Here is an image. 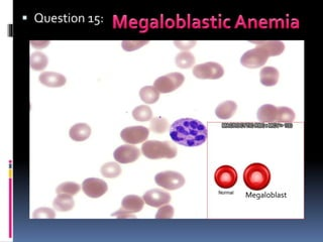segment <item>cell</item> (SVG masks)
Returning a JSON list of instances; mask_svg holds the SVG:
<instances>
[{"instance_id":"f1b7e54d","label":"cell","mask_w":323,"mask_h":242,"mask_svg":"<svg viewBox=\"0 0 323 242\" xmlns=\"http://www.w3.org/2000/svg\"><path fill=\"white\" fill-rule=\"evenodd\" d=\"M149 44V41H123L121 46L124 51L133 52Z\"/></svg>"},{"instance_id":"7c38bea8","label":"cell","mask_w":323,"mask_h":242,"mask_svg":"<svg viewBox=\"0 0 323 242\" xmlns=\"http://www.w3.org/2000/svg\"><path fill=\"white\" fill-rule=\"evenodd\" d=\"M143 199L147 205L155 208H160L161 206L170 203L171 195L161 189H153L146 192Z\"/></svg>"},{"instance_id":"d6a6232c","label":"cell","mask_w":323,"mask_h":242,"mask_svg":"<svg viewBox=\"0 0 323 242\" xmlns=\"http://www.w3.org/2000/svg\"><path fill=\"white\" fill-rule=\"evenodd\" d=\"M112 216H115L117 218H136L135 217V214H130L127 212H124L122 210H118L117 212L113 213Z\"/></svg>"},{"instance_id":"ffe728a7","label":"cell","mask_w":323,"mask_h":242,"mask_svg":"<svg viewBox=\"0 0 323 242\" xmlns=\"http://www.w3.org/2000/svg\"><path fill=\"white\" fill-rule=\"evenodd\" d=\"M237 104L234 101H225L219 104L215 109V114L220 119H229L236 112Z\"/></svg>"},{"instance_id":"d4e9b609","label":"cell","mask_w":323,"mask_h":242,"mask_svg":"<svg viewBox=\"0 0 323 242\" xmlns=\"http://www.w3.org/2000/svg\"><path fill=\"white\" fill-rule=\"evenodd\" d=\"M101 174L105 178L114 179L121 174V168L117 163H107L101 167Z\"/></svg>"},{"instance_id":"484cf974","label":"cell","mask_w":323,"mask_h":242,"mask_svg":"<svg viewBox=\"0 0 323 242\" xmlns=\"http://www.w3.org/2000/svg\"><path fill=\"white\" fill-rule=\"evenodd\" d=\"M295 119V113L291 108L288 107H278L277 112V120L276 122L290 123Z\"/></svg>"},{"instance_id":"603a6c76","label":"cell","mask_w":323,"mask_h":242,"mask_svg":"<svg viewBox=\"0 0 323 242\" xmlns=\"http://www.w3.org/2000/svg\"><path fill=\"white\" fill-rule=\"evenodd\" d=\"M48 57L41 52H36L31 56V67L35 71L44 70L48 66Z\"/></svg>"},{"instance_id":"4dcf8cb0","label":"cell","mask_w":323,"mask_h":242,"mask_svg":"<svg viewBox=\"0 0 323 242\" xmlns=\"http://www.w3.org/2000/svg\"><path fill=\"white\" fill-rule=\"evenodd\" d=\"M55 216H56V213L54 212V210L47 207L39 208L33 214V217L36 219L37 218H55Z\"/></svg>"},{"instance_id":"2e32d148","label":"cell","mask_w":323,"mask_h":242,"mask_svg":"<svg viewBox=\"0 0 323 242\" xmlns=\"http://www.w3.org/2000/svg\"><path fill=\"white\" fill-rule=\"evenodd\" d=\"M256 46L263 48L270 57L272 56H279L285 50V45L280 41H267V42H252Z\"/></svg>"},{"instance_id":"30bf717a","label":"cell","mask_w":323,"mask_h":242,"mask_svg":"<svg viewBox=\"0 0 323 242\" xmlns=\"http://www.w3.org/2000/svg\"><path fill=\"white\" fill-rule=\"evenodd\" d=\"M82 190L85 195L90 198H99L107 192L108 186L103 180L89 178L83 182Z\"/></svg>"},{"instance_id":"83f0119b","label":"cell","mask_w":323,"mask_h":242,"mask_svg":"<svg viewBox=\"0 0 323 242\" xmlns=\"http://www.w3.org/2000/svg\"><path fill=\"white\" fill-rule=\"evenodd\" d=\"M169 128V122L164 117H155L151 121V129L156 133H164Z\"/></svg>"},{"instance_id":"ac0fdd59","label":"cell","mask_w":323,"mask_h":242,"mask_svg":"<svg viewBox=\"0 0 323 242\" xmlns=\"http://www.w3.org/2000/svg\"><path fill=\"white\" fill-rule=\"evenodd\" d=\"M278 107L272 104H265L257 110V119L261 122H276Z\"/></svg>"},{"instance_id":"e0dca14e","label":"cell","mask_w":323,"mask_h":242,"mask_svg":"<svg viewBox=\"0 0 323 242\" xmlns=\"http://www.w3.org/2000/svg\"><path fill=\"white\" fill-rule=\"evenodd\" d=\"M260 78H261V83L264 86H267V87L275 86L279 81V71L273 67H265L261 71Z\"/></svg>"},{"instance_id":"277c9868","label":"cell","mask_w":323,"mask_h":242,"mask_svg":"<svg viewBox=\"0 0 323 242\" xmlns=\"http://www.w3.org/2000/svg\"><path fill=\"white\" fill-rule=\"evenodd\" d=\"M184 81V75H182L181 73L174 72L158 78L154 83V87L160 93H170L181 87Z\"/></svg>"},{"instance_id":"836d02e7","label":"cell","mask_w":323,"mask_h":242,"mask_svg":"<svg viewBox=\"0 0 323 242\" xmlns=\"http://www.w3.org/2000/svg\"><path fill=\"white\" fill-rule=\"evenodd\" d=\"M32 45L35 47V48H37V49H42V48H45L46 46H48V45H50V42H38V41H33L32 42Z\"/></svg>"},{"instance_id":"44dd1931","label":"cell","mask_w":323,"mask_h":242,"mask_svg":"<svg viewBox=\"0 0 323 242\" xmlns=\"http://www.w3.org/2000/svg\"><path fill=\"white\" fill-rule=\"evenodd\" d=\"M140 97L146 104H154L159 100L160 92L154 86H146L141 89Z\"/></svg>"},{"instance_id":"5bb4252c","label":"cell","mask_w":323,"mask_h":242,"mask_svg":"<svg viewBox=\"0 0 323 242\" xmlns=\"http://www.w3.org/2000/svg\"><path fill=\"white\" fill-rule=\"evenodd\" d=\"M39 81L47 87L58 88L64 86L67 82V79L65 76L56 72H44L40 75Z\"/></svg>"},{"instance_id":"52a82bcc","label":"cell","mask_w":323,"mask_h":242,"mask_svg":"<svg viewBox=\"0 0 323 242\" xmlns=\"http://www.w3.org/2000/svg\"><path fill=\"white\" fill-rule=\"evenodd\" d=\"M155 181L158 186L171 191L180 189L185 184L184 177L180 173L173 171H167L157 174L155 177Z\"/></svg>"},{"instance_id":"d6986e66","label":"cell","mask_w":323,"mask_h":242,"mask_svg":"<svg viewBox=\"0 0 323 242\" xmlns=\"http://www.w3.org/2000/svg\"><path fill=\"white\" fill-rule=\"evenodd\" d=\"M54 208L59 212H67L74 208L75 201L73 200V197L66 194H59L54 202H53Z\"/></svg>"},{"instance_id":"3957f363","label":"cell","mask_w":323,"mask_h":242,"mask_svg":"<svg viewBox=\"0 0 323 242\" xmlns=\"http://www.w3.org/2000/svg\"><path fill=\"white\" fill-rule=\"evenodd\" d=\"M142 153L151 159L174 158L177 155V147L170 141L148 140L142 145Z\"/></svg>"},{"instance_id":"f546056e","label":"cell","mask_w":323,"mask_h":242,"mask_svg":"<svg viewBox=\"0 0 323 242\" xmlns=\"http://www.w3.org/2000/svg\"><path fill=\"white\" fill-rule=\"evenodd\" d=\"M174 216V208L171 205H163L160 207V209L158 210V213L156 215V218L160 219H168V218H173Z\"/></svg>"},{"instance_id":"4fadbf2b","label":"cell","mask_w":323,"mask_h":242,"mask_svg":"<svg viewBox=\"0 0 323 242\" xmlns=\"http://www.w3.org/2000/svg\"><path fill=\"white\" fill-rule=\"evenodd\" d=\"M144 205L145 201L143 198L136 195H128L123 198L120 210L130 214H135L141 212L144 208Z\"/></svg>"},{"instance_id":"4316f807","label":"cell","mask_w":323,"mask_h":242,"mask_svg":"<svg viewBox=\"0 0 323 242\" xmlns=\"http://www.w3.org/2000/svg\"><path fill=\"white\" fill-rule=\"evenodd\" d=\"M80 186L77 183L74 182H65L59 185L57 188V194H66L70 196L76 195L80 191Z\"/></svg>"},{"instance_id":"9a60e30c","label":"cell","mask_w":323,"mask_h":242,"mask_svg":"<svg viewBox=\"0 0 323 242\" xmlns=\"http://www.w3.org/2000/svg\"><path fill=\"white\" fill-rule=\"evenodd\" d=\"M69 135L75 141H84L91 135V127L86 123H78L70 128Z\"/></svg>"},{"instance_id":"8992f818","label":"cell","mask_w":323,"mask_h":242,"mask_svg":"<svg viewBox=\"0 0 323 242\" xmlns=\"http://www.w3.org/2000/svg\"><path fill=\"white\" fill-rule=\"evenodd\" d=\"M193 75L201 80H216L224 75V70L220 64L208 62L195 66Z\"/></svg>"},{"instance_id":"9c48e42d","label":"cell","mask_w":323,"mask_h":242,"mask_svg":"<svg viewBox=\"0 0 323 242\" xmlns=\"http://www.w3.org/2000/svg\"><path fill=\"white\" fill-rule=\"evenodd\" d=\"M149 129L145 126L125 127L120 132V137L128 144H138L145 142L149 137Z\"/></svg>"},{"instance_id":"1f68e13d","label":"cell","mask_w":323,"mask_h":242,"mask_svg":"<svg viewBox=\"0 0 323 242\" xmlns=\"http://www.w3.org/2000/svg\"><path fill=\"white\" fill-rule=\"evenodd\" d=\"M195 45H196V42H186V43L185 42H175V46H177L183 52H187Z\"/></svg>"},{"instance_id":"cb8c5ba5","label":"cell","mask_w":323,"mask_h":242,"mask_svg":"<svg viewBox=\"0 0 323 242\" xmlns=\"http://www.w3.org/2000/svg\"><path fill=\"white\" fill-rule=\"evenodd\" d=\"M133 117L137 121L146 122L153 118V111L148 105H141L134 109L133 111Z\"/></svg>"},{"instance_id":"8fae6325","label":"cell","mask_w":323,"mask_h":242,"mask_svg":"<svg viewBox=\"0 0 323 242\" xmlns=\"http://www.w3.org/2000/svg\"><path fill=\"white\" fill-rule=\"evenodd\" d=\"M141 155L140 149L133 144H124L114 150V158L119 164H131Z\"/></svg>"},{"instance_id":"7a4b0ae2","label":"cell","mask_w":323,"mask_h":242,"mask_svg":"<svg viewBox=\"0 0 323 242\" xmlns=\"http://www.w3.org/2000/svg\"><path fill=\"white\" fill-rule=\"evenodd\" d=\"M243 181L245 186L250 190L262 191L266 189L271 182V172L267 166L253 163L244 170Z\"/></svg>"},{"instance_id":"5b68a950","label":"cell","mask_w":323,"mask_h":242,"mask_svg":"<svg viewBox=\"0 0 323 242\" xmlns=\"http://www.w3.org/2000/svg\"><path fill=\"white\" fill-rule=\"evenodd\" d=\"M269 58L270 56L268 53L260 46H256L254 49L249 50L242 55L240 58V63L245 68L256 69L264 66Z\"/></svg>"},{"instance_id":"ba28073f","label":"cell","mask_w":323,"mask_h":242,"mask_svg":"<svg viewBox=\"0 0 323 242\" xmlns=\"http://www.w3.org/2000/svg\"><path fill=\"white\" fill-rule=\"evenodd\" d=\"M214 181L221 189H230L237 182V173L231 166H221L215 171Z\"/></svg>"},{"instance_id":"6da1fadb","label":"cell","mask_w":323,"mask_h":242,"mask_svg":"<svg viewBox=\"0 0 323 242\" xmlns=\"http://www.w3.org/2000/svg\"><path fill=\"white\" fill-rule=\"evenodd\" d=\"M170 136L178 144L193 147L199 146L207 140L208 130L197 119L181 118L171 125Z\"/></svg>"},{"instance_id":"7402d4cb","label":"cell","mask_w":323,"mask_h":242,"mask_svg":"<svg viewBox=\"0 0 323 242\" xmlns=\"http://www.w3.org/2000/svg\"><path fill=\"white\" fill-rule=\"evenodd\" d=\"M195 57L190 52H181L176 56V66L181 69H189L195 64Z\"/></svg>"}]
</instances>
